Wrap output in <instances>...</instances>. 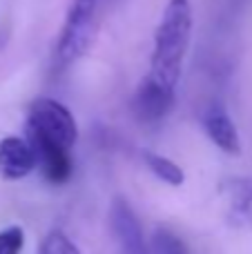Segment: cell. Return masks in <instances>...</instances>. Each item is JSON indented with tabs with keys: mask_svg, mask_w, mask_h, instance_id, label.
Returning a JSON list of instances; mask_svg holds the SVG:
<instances>
[{
	"mask_svg": "<svg viewBox=\"0 0 252 254\" xmlns=\"http://www.w3.org/2000/svg\"><path fill=\"white\" fill-rule=\"evenodd\" d=\"M27 143L34 152L61 149L71 152L78 140V127L63 103L54 98H36L27 112Z\"/></svg>",
	"mask_w": 252,
	"mask_h": 254,
	"instance_id": "3",
	"label": "cell"
},
{
	"mask_svg": "<svg viewBox=\"0 0 252 254\" xmlns=\"http://www.w3.org/2000/svg\"><path fill=\"white\" fill-rule=\"evenodd\" d=\"M25 248V230L20 225H9L0 232V254H20Z\"/></svg>",
	"mask_w": 252,
	"mask_h": 254,
	"instance_id": "12",
	"label": "cell"
},
{
	"mask_svg": "<svg viewBox=\"0 0 252 254\" xmlns=\"http://www.w3.org/2000/svg\"><path fill=\"white\" fill-rule=\"evenodd\" d=\"M143 161L147 163L150 172L156 176V179H161L163 183L172 185V188H179V185H183V181H186V174H183L181 167H179L174 161H170V158L161 156V154L143 152Z\"/></svg>",
	"mask_w": 252,
	"mask_h": 254,
	"instance_id": "9",
	"label": "cell"
},
{
	"mask_svg": "<svg viewBox=\"0 0 252 254\" xmlns=\"http://www.w3.org/2000/svg\"><path fill=\"white\" fill-rule=\"evenodd\" d=\"M192 38V7L188 0H170L161 13L159 27L154 31V49L150 58L152 80L177 89L181 78L183 61Z\"/></svg>",
	"mask_w": 252,
	"mask_h": 254,
	"instance_id": "1",
	"label": "cell"
},
{
	"mask_svg": "<svg viewBox=\"0 0 252 254\" xmlns=\"http://www.w3.org/2000/svg\"><path fill=\"white\" fill-rule=\"evenodd\" d=\"M110 225L116 237V243L121 248V254H150L141 223H138L132 205L125 198H114L110 210Z\"/></svg>",
	"mask_w": 252,
	"mask_h": 254,
	"instance_id": "5",
	"label": "cell"
},
{
	"mask_svg": "<svg viewBox=\"0 0 252 254\" xmlns=\"http://www.w3.org/2000/svg\"><path fill=\"white\" fill-rule=\"evenodd\" d=\"M174 101H177V89H170L165 85L152 80L150 76L138 83L136 92L132 98V112L141 123H159L172 112Z\"/></svg>",
	"mask_w": 252,
	"mask_h": 254,
	"instance_id": "4",
	"label": "cell"
},
{
	"mask_svg": "<svg viewBox=\"0 0 252 254\" xmlns=\"http://www.w3.org/2000/svg\"><path fill=\"white\" fill-rule=\"evenodd\" d=\"M38 254H80V250L63 230H52L40 243Z\"/></svg>",
	"mask_w": 252,
	"mask_h": 254,
	"instance_id": "10",
	"label": "cell"
},
{
	"mask_svg": "<svg viewBox=\"0 0 252 254\" xmlns=\"http://www.w3.org/2000/svg\"><path fill=\"white\" fill-rule=\"evenodd\" d=\"M221 192L232 219L252 228V179H230L223 183Z\"/></svg>",
	"mask_w": 252,
	"mask_h": 254,
	"instance_id": "8",
	"label": "cell"
},
{
	"mask_svg": "<svg viewBox=\"0 0 252 254\" xmlns=\"http://www.w3.org/2000/svg\"><path fill=\"white\" fill-rule=\"evenodd\" d=\"M36 170V156L27 138L4 136L0 138V176L7 181H20Z\"/></svg>",
	"mask_w": 252,
	"mask_h": 254,
	"instance_id": "6",
	"label": "cell"
},
{
	"mask_svg": "<svg viewBox=\"0 0 252 254\" xmlns=\"http://www.w3.org/2000/svg\"><path fill=\"white\" fill-rule=\"evenodd\" d=\"M201 123H203V129L208 134V138L217 145L221 152L226 154H241V140H239V131H237V125L232 123V119L228 116V112L223 110L221 105H210L208 110L201 116Z\"/></svg>",
	"mask_w": 252,
	"mask_h": 254,
	"instance_id": "7",
	"label": "cell"
},
{
	"mask_svg": "<svg viewBox=\"0 0 252 254\" xmlns=\"http://www.w3.org/2000/svg\"><path fill=\"white\" fill-rule=\"evenodd\" d=\"M114 2L116 0H71L56 43L58 65L69 67L87 54Z\"/></svg>",
	"mask_w": 252,
	"mask_h": 254,
	"instance_id": "2",
	"label": "cell"
},
{
	"mask_svg": "<svg viewBox=\"0 0 252 254\" xmlns=\"http://www.w3.org/2000/svg\"><path fill=\"white\" fill-rule=\"evenodd\" d=\"M154 252L156 254H188V248L174 232L159 228L154 234Z\"/></svg>",
	"mask_w": 252,
	"mask_h": 254,
	"instance_id": "11",
	"label": "cell"
}]
</instances>
